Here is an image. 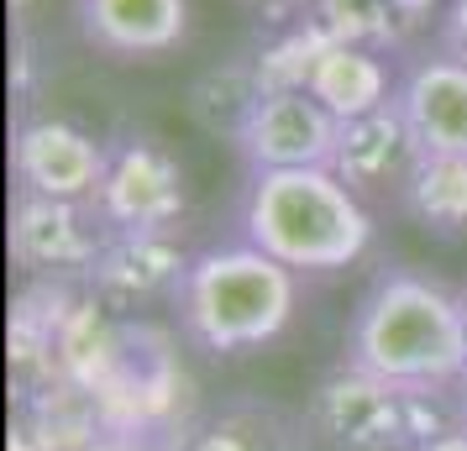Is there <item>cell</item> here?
<instances>
[{"label": "cell", "instance_id": "3", "mask_svg": "<svg viewBox=\"0 0 467 451\" xmlns=\"http://www.w3.org/2000/svg\"><path fill=\"white\" fill-rule=\"evenodd\" d=\"M299 300V273L268 258L247 237L215 241L184 262V279L173 289L179 325L211 357H236L268 346L289 325Z\"/></svg>", "mask_w": 467, "mask_h": 451}, {"label": "cell", "instance_id": "18", "mask_svg": "<svg viewBox=\"0 0 467 451\" xmlns=\"http://www.w3.org/2000/svg\"><path fill=\"white\" fill-rule=\"evenodd\" d=\"M415 451H467V430L451 425V430H441V436H431V441H425V446H415Z\"/></svg>", "mask_w": 467, "mask_h": 451}, {"label": "cell", "instance_id": "12", "mask_svg": "<svg viewBox=\"0 0 467 451\" xmlns=\"http://www.w3.org/2000/svg\"><path fill=\"white\" fill-rule=\"evenodd\" d=\"M394 79L373 47H358V43H331L320 37L310 47V64H305V79L299 85L316 95L320 106L331 110L337 121H352V116H368L394 100Z\"/></svg>", "mask_w": 467, "mask_h": 451}, {"label": "cell", "instance_id": "14", "mask_svg": "<svg viewBox=\"0 0 467 451\" xmlns=\"http://www.w3.org/2000/svg\"><path fill=\"white\" fill-rule=\"evenodd\" d=\"M400 200L425 231L467 241V158H420L415 173L404 179Z\"/></svg>", "mask_w": 467, "mask_h": 451}, {"label": "cell", "instance_id": "17", "mask_svg": "<svg viewBox=\"0 0 467 451\" xmlns=\"http://www.w3.org/2000/svg\"><path fill=\"white\" fill-rule=\"evenodd\" d=\"M441 53L467 64V0H446L441 11Z\"/></svg>", "mask_w": 467, "mask_h": 451}, {"label": "cell", "instance_id": "10", "mask_svg": "<svg viewBox=\"0 0 467 451\" xmlns=\"http://www.w3.org/2000/svg\"><path fill=\"white\" fill-rule=\"evenodd\" d=\"M74 22L106 58H158L184 43L190 0H74Z\"/></svg>", "mask_w": 467, "mask_h": 451}, {"label": "cell", "instance_id": "20", "mask_svg": "<svg viewBox=\"0 0 467 451\" xmlns=\"http://www.w3.org/2000/svg\"><path fill=\"white\" fill-rule=\"evenodd\" d=\"M462 325H467V289H462Z\"/></svg>", "mask_w": 467, "mask_h": 451}, {"label": "cell", "instance_id": "7", "mask_svg": "<svg viewBox=\"0 0 467 451\" xmlns=\"http://www.w3.org/2000/svg\"><path fill=\"white\" fill-rule=\"evenodd\" d=\"M95 210L110 231H169L184 210V173L152 137H127L110 148Z\"/></svg>", "mask_w": 467, "mask_h": 451}, {"label": "cell", "instance_id": "5", "mask_svg": "<svg viewBox=\"0 0 467 451\" xmlns=\"http://www.w3.org/2000/svg\"><path fill=\"white\" fill-rule=\"evenodd\" d=\"M341 121L320 106L305 85L263 89L242 127L232 131L236 152L247 173H274V169H331L337 158Z\"/></svg>", "mask_w": 467, "mask_h": 451}, {"label": "cell", "instance_id": "8", "mask_svg": "<svg viewBox=\"0 0 467 451\" xmlns=\"http://www.w3.org/2000/svg\"><path fill=\"white\" fill-rule=\"evenodd\" d=\"M16 190L47 200H95L106 184L110 148L68 121H26L11 142Z\"/></svg>", "mask_w": 467, "mask_h": 451}, {"label": "cell", "instance_id": "15", "mask_svg": "<svg viewBox=\"0 0 467 451\" xmlns=\"http://www.w3.org/2000/svg\"><path fill=\"white\" fill-rule=\"evenodd\" d=\"M316 441L305 420H289L268 405H236L200 430L194 451H305Z\"/></svg>", "mask_w": 467, "mask_h": 451}, {"label": "cell", "instance_id": "16", "mask_svg": "<svg viewBox=\"0 0 467 451\" xmlns=\"http://www.w3.org/2000/svg\"><path fill=\"white\" fill-rule=\"evenodd\" d=\"M316 16L320 37H331V43L379 47L394 43V32H400V0H316Z\"/></svg>", "mask_w": 467, "mask_h": 451}, {"label": "cell", "instance_id": "4", "mask_svg": "<svg viewBox=\"0 0 467 451\" xmlns=\"http://www.w3.org/2000/svg\"><path fill=\"white\" fill-rule=\"evenodd\" d=\"M436 394H446V388H436ZM425 399L431 394H420V388H400L389 378H373V373L341 363V373H331L310 394L305 425L331 451H415L431 436H441V425L420 420Z\"/></svg>", "mask_w": 467, "mask_h": 451}, {"label": "cell", "instance_id": "6", "mask_svg": "<svg viewBox=\"0 0 467 451\" xmlns=\"http://www.w3.org/2000/svg\"><path fill=\"white\" fill-rule=\"evenodd\" d=\"M106 241L110 226L95 200H47L26 190L11 200V252L32 273H89Z\"/></svg>", "mask_w": 467, "mask_h": 451}, {"label": "cell", "instance_id": "11", "mask_svg": "<svg viewBox=\"0 0 467 451\" xmlns=\"http://www.w3.org/2000/svg\"><path fill=\"white\" fill-rule=\"evenodd\" d=\"M415 163H420V148H415V137H410L394 100L368 110V116L341 121L331 169H337V179L352 194H373V190H389V184L404 190V179L415 173Z\"/></svg>", "mask_w": 467, "mask_h": 451}, {"label": "cell", "instance_id": "2", "mask_svg": "<svg viewBox=\"0 0 467 451\" xmlns=\"http://www.w3.org/2000/svg\"><path fill=\"white\" fill-rule=\"evenodd\" d=\"M242 237L295 273H337L368 252L373 220L337 169H274L247 173L236 205Z\"/></svg>", "mask_w": 467, "mask_h": 451}, {"label": "cell", "instance_id": "19", "mask_svg": "<svg viewBox=\"0 0 467 451\" xmlns=\"http://www.w3.org/2000/svg\"><path fill=\"white\" fill-rule=\"evenodd\" d=\"M451 420L467 430V373L457 378V384H451Z\"/></svg>", "mask_w": 467, "mask_h": 451}, {"label": "cell", "instance_id": "21", "mask_svg": "<svg viewBox=\"0 0 467 451\" xmlns=\"http://www.w3.org/2000/svg\"><path fill=\"white\" fill-rule=\"evenodd\" d=\"M257 5H274V0H257Z\"/></svg>", "mask_w": 467, "mask_h": 451}, {"label": "cell", "instance_id": "1", "mask_svg": "<svg viewBox=\"0 0 467 451\" xmlns=\"http://www.w3.org/2000/svg\"><path fill=\"white\" fill-rule=\"evenodd\" d=\"M347 367L400 388H451L467 373L462 294L415 268H383L347 325Z\"/></svg>", "mask_w": 467, "mask_h": 451}, {"label": "cell", "instance_id": "9", "mask_svg": "<svg viewBox=\"0 0 467 451\" xmlns=\"http://www.w3.org/2000/svg\"><path fill=\"white\" fill-rule=\"evenodd\" d=\"M394 106L420 158H467V64L451 53L410 58L394 79Z\"/></svg>", "mask_w": 467, "mask_h": 451}, {"label": "cell", "instance_id": "13", "mask_svg": "<svg viewBox=\"0 0 467 451\" xmlns=\"http://www.w3.org/2000/svg\"><path fill=\"white\" fill-rule=\"evenodd\" d=\"M184 252L169 241V231H110L106 252L95 258L89 279L116 304H142L152 294H173L184 279Z\"/></svg>", "mask_w": 467, "mask_h": 451}]
</instances>
